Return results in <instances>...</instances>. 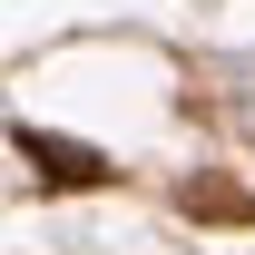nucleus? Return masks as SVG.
Segmentation results:
<instances>
[{"instance_id":"obj_2","label":"nucleus","mask_w":255,"mask_h":255,"mask_svg":"<svg viewBox=\"0 0 255 255\" xmlns=\"http://www.w3.org/2000/svg\"><path fill=\"white\" fill-rule=\"evenodd\" d=\"M177 206H187V216H206V226H255V196L226 187V177H187V187H177Z\"/></svg>"},{"instance_id":"obj_1","label":"nucleus","mask_w":255,"mask_h":255,"mask_svg":"<svg viewBox=\"0 0 255 255\" xmlns=\"http://www.w3.org/2000/svg\"><path fill=\"white\" fill-rule=\"evenodd\" d=\"M10 147H20L49 187H108V157H98L89 137H59V128H10Z\"/></svg>"}]
</instances>
